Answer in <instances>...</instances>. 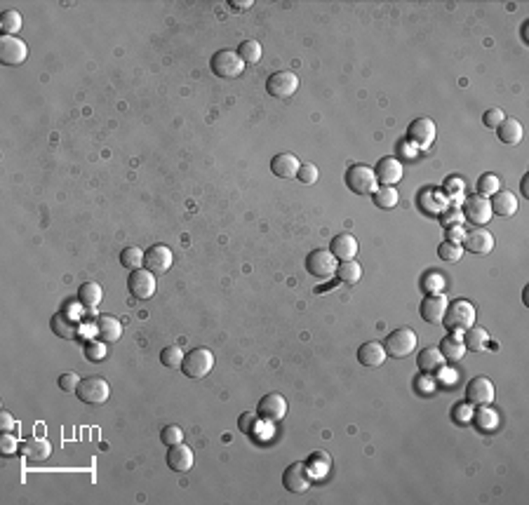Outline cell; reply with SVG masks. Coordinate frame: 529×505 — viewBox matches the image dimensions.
<instances>
[{
  "mask_svg": "<svg viewBox=\"0 0 529 505\" xmlns=\"http://www.w3.org/2000/svg\"><path fill=\"white\" fill-rule=\"evenodd\" d=\"M85 355H88V360H92V362H97V360H103L106 358V350H103V341H90L88 346H85Z\"/></svg>",
  "mask_w": 529,
  "mask_h": 505,
  "instance_id": "cell-47",
  "label": "cell"
},
{
  "mask_svg": "<svg viewBox=\"0 0 529 505\" xmlns=\"http://www.w3.org/2000/svg\"><path fill=\"white\" fill-rule=\"evenodd\" d=\"M257 418H259V414H250V411H247V414H243V416H240V421H238V428H240V433H252V430H254V423H257Z\"/></svg>",
  "mask_w": 529,
  "mask_h": 505,
  "instance_id": "cell-48",
  "label": "cell"
},
{
  "mask_svg": "<svg viewBox=\"0 0 529 505\" xmlns=\"http://www.w3.org/2000/svg\"><path fill=\"white\" fill-rule=\"evenodd\" d=\"M193 451L191 446H186L181 442V444H174L170 446L168 451V466L174 470V473H188V470L193 468Z\"/></svg>",
  "mask_w": 529,
  "mask_h": 505,
  "instance_id": "cell-22",
  "label": "cell"
},
{
  "mask_svg": "<svg viewBox=\"0 0 529 505\" xmlns=\"http://www.w3.org/2000/svg\"><path fill=\"white\" fill-rule=\"evenodd\" d=\"M78 383H80V378H78V374H73V371H66V374L59 376V388L64 390V393H76Z\"/></svg>",
  "mask_w": 529,
  "mask_h": 505,
  "instance_id": "cell-46",
  "label": "cell"
},
{
  "mask_svg": "<svg viewBox=\"0 0 529 505\" xmlns=\"http://www.w3.org/2000/svg\"><path fill=\"white\" fill-rule=\"evenodd\" d=\"M160 442L168 446H174V444H181L183 442V430L179 426H165L163 433H160Z\"/></svg>",
  "mask_w": 529,
  "mask_h": 505,
  "instance_id": "cell-44",
  "label": "cell"
},
{
  "mask_svg": "<svg viewBox=\"0 0 529 505\" xmlns=\"http://www.w3.org/2000/svg\"><path fill=\"white\" fill-rule=\"evenodd\" d=\"M330 466H332V458H330V453H327V451L310 453L308 461H306V468H308V473L313 475V480L325 477L327 470H330Z\"/></svg>",
  "mask_w": 529,
  "mask_h": 505,
  "instance_id": "cell-33",
  "label": "cell"
},
{
  "mask_svg": "<svg viewBox=\"0 0 529 505\" xmlns=\"http://www.w3.org/2000/svg\"><path fill=\"white\" fill-rule=\"evenodd\" d=\"M97 336L103 343H116L123 336V324L113 315H99L97 318Z\"/></svg>",
  "mask_w": 529,
  "mask_h": 505,
  "instance_id": "cell-26",
  "label": "cell"
},
{
  "mask_svg": "<svg viewBox=\"0 0 529 505\" xmlns=\"http://www.w3.org/2000/svg\"><path fill=\"white\" fill-rule=\"evenodd\" d=\"M475 426H478L480 430H494L499 426V416H497V411L492 409L490 404L487 406H480L478 409V414H475Z\"/></svg>",
  "mask_w": 529,
  "mask_h": 505,
  "instance_id": "cell-40",
  "label": "cell"
},
{
  "mask_svg": "<svg viewBox=\"0 0 529 505\" xmlns=\"http://www.w3.org/2000/svg\"><path fill=\"white\" fill-rule=\"evenodd\" d=\"M407 141H410L414 148L426 151L430 143L435 141V123L430 118H417L410 125V130H407Z\"/></svg>",
  "mask_w": 529,
  "mask_h": 505,
  "instance_id": "cell-14",
  "label": "cell"
},
{
  "mask_svg": "<svg viewBox=\"0 0 529 505\" xmlns=\"http://www.w3.org/2000/svg\"><path fill=\"white\" fill-rule=\"evenodd\" d=\"M398 200L400 195L395 191V186H381L379 191H375V205L379 209H393Z\"/></svg>",
  "mask_w": 529,
  "mask_h": 505,
  "instance_id": "cell-36",
  "label": "cell"
},
{
  "mask_svg": "<svg viewBox=\"0 0 529 505\" xmlns=\"http://www.w3.org/2000/svg\"><path fill=\"white\" fill-rule=\"evenodd\" d=\"M487 343H490V334H487V329H482V327H470V329L463 331V346L466 350H473V353H480V350L487 348Z\"/></svg>",
  "mask_w": 529,
  "mask_h": 505,
  "instance_id": "cell-31",
  "label": "cell"
},
{
  "mask_svg": "<svg viewBox=\"0 0 529 505\" xmlns=\"http://www.w3.org/2000/svg\"><path fill=\"white\" fill-rule=\"evenodd\" d=\"M318 176H320V172H318V167H315L313 163H301V167H299V172H297V181L303 183V186H310V183H315V181H318Z\"/></svg>",
  "mask_w": 529,
  "mask_h": 505,
  "instance_id": "cell-43",
  "label": "cell"
},
{
  "mask_svg": "<svg viewBox=\"0 0 529 505\" xmlns=\"http://www.w3.org/2000/svg\"><path fill=\"white\" fill-rule=\"evenodd\" d=\"M128 289L132 291V296L134 298L146 301V298H151L155 294V289H158V285H155V275L151 271H146V268L132 271L130 278H128Z\"/></svg>",
  "mask_w": 529,
  "mask_h": 505,
  "instance_id": "cell-15",
  "label": "cell"
},
{
  "mask_svg": "<svg viewBox=\"0 0 529 505\" xmlns=\"http://www.w3.org/2000/svg\"><path fill=\"white\" fill-rule=\"evenodd\" d=\"M120 263H123V268H128V271H139L143 266V251L139 247H128V249L120 251Z\"/></svg>",
  "mask_w": 529,
  "mask_h": 505,
  "instance_id": "cell-37",
  "label": "cell"
},
{
  "mask_svg": "<svg viewBox=\"0 0 529 505\" xmlns=\"http://www.w3.org/2000/svg\"><path fill=\"white\" fill-rule=\"evenodd\" d=\"M438 256L442 261L454 263V261H459L463 256V247L459 243H454V240H445V243L438 247Z\"/></svg>",
  "mask_w": 529,
  "mask_h": 505,
  "instance_id": "cell-41",
  "label": "cell"
},
{
  "mask_svg": "<svg viewBox=\"0 0 529 505\" xmlns=\"http://www.w3.org/2000/svg\"><path fill=\"white\" fill-rule=\"evenodd\" d=\"M52 331H54L57 336L73 341V338H78V334H80L78 320L71 318L68 313H57L54 318H52Z\"/></svg>",
  "mask_w": 529,
  "mask_h": 505,
  "instance_id": "cell-27",
  "label": "cell"
},
{
  "mask_svg": "<svg viewBox=\"0 0 529 505\" xmlns=\"http://www.w3.org/2000/svg\"><path fill=\"white\" fill-rule=\"evenodd\" d=\"M492 205V214L503 216V219H510V216L517 214V198L510 191H499L492 195L490 200Z\"/></svg>",
  "mask_w": 529,
  "mask_h": 505,
  "instance_id": "cell-25",
  "label": "cell"
},
{
  "mask_svg": "<svg viewBox=\"0 0 529 505\" xmlns=\"http://www.w3.org/2000/svg\"><path fill=\"white\" fill-rule=\"evenodd\" d=\"M28 56V48L24 40L17 36H3L0 38V59L5 66H21Z\"/></svg>",
  "mask_w": 529,
  "mask_h": 505,
  "instance_id": "cell-13",
  "label": "cell"
},
{
  "mask_svg": "<svg viewBox=\"0 0 529 505\" xmlns=\"http://www.w3.org/2000/svg\"><path fill=\"white\" fill-rule=\"evenodd\" d=\"M463 214L468 221L478 223V226H485V223L492 219L490 198H485V195H470V198L463 203Z\"/></svg>",
  "mask_w": 529,
  "mask_h": 505,
  "instance_id": "cell-17",
  "label": "cell"
},
{
  "mask_svg": "<svg viewBox=\"0 0 529 505\" xmlns=\"http://www.w3.org/2000/svg\"><path fill=\"white\" fill-rule=\"evenodd\" d=\"M183 358H186V353L179 346H168L160 353V362H163V367H170V369H181Z\"/></svg>",
  "mask_w": 529,
  "mask_h": 505,
  "instance_id": "cell-38",
  "label": "cell"
},
{
  "mask_svg": "<svg viewBox=\"0 0 529 505\" xmlns=\"http://www.w3.org/2000/svg\"><path fill=\"white\" fill-rule=\"evenodd\" d=\"M466 402L473 406L494 404V383L487 376H478L466 386Z\"/></svg>",
  "mask_w": 529,
  "mask_h": 505,
  "instance_id": "cell-12",
  "label": "cell"
},
{
  "mask_svg": "<svg viewBox=\"0 0 529 505\" xmlns=\"http://www.w3.org/2000/svg\"><path fill=\"white\" fill-rule=\"evenodd\" d=\"M231 8L238 10V12H243V10L252 8V0H231Z\"/></svg>",
  "mask_w": 529,
  "mask_h": 505,
  "instance_id": "cell-52",
  "label": "cell"
},
{
  "mask_svg": "<svg viewBox=\"0 0 529 505\" xmlns=\"http://www.w3.org/2000/svg\"><path fill=\"white\" fill-rule=\"evenodd\" d=\"M440 353H442V358H445V362H459V360L466 355V346H463V341H459L457 336L450 334V336L442 338Z\"/></svg>",
  "mask_w": 529,
  "mask_h": 505,
  "instance_id": "cell-32",
  "label": "cell"
},
{
  "mask_svg": "<svg viewBox=\"0 0 529 505\" xmlns=\"http://www.w3.org/2000/svg\"><path fill=\"white\" fill-rule=\"evenodd\" d=\"M527 179H529V176H525V179H522V195H527V193H529V188H527Z\"/></svg>",
  "mask_w": 529,
  "mask_h": 505,
  "instance_id": "cell-53",
  "label": "cell"
},
{
  "mask_svg": "<svg viewBox=\"0 0 529 505\" xmlns=\"http://www.w3.org/2000/svg\"><path fill=\"white\" fill-rule=\"evenodd\" d=\"M501 191V181H499L497 174H482L478 179V195H485V198H492L494 193Z\"/></svg>",
  "mask_w": 529,
  "mask_h": 505,
  "instance_id": "cell-42",
  "label": "cell"
},
{
  "mask_svg": "<svg viewBox=\"0 0 529 505\" xmlns=\"http://www.w3.org/2000/svg\"><path fill=\"white\" fill-rule=\"evenodd\" d=\"M358 247L360 245H358V240H355V235L341 233L332 240L330 251L337 256V261H350V259H355V254H358Z\"/></svg>",
  "mask_w": 529,
  "mask_h": 505,
  "instance_id": "cell-24",
  "label": "cell"
},
{
  "mask_svg": "<svg viewBox=\"0 0 529 505\" xmlns=\"http://www.w3.org/2000/svg\"><path fill=\"white\" fill-rule=\"evenodd\" d=\"M103 298V289L97 282H83L78 289V301L83 308H88V311H94V308H99Z\"/></svg>",
  "mask_w": 529,
  "mask_h": 505,
  "instance_id": "cell-30",
  "label": "cell"
},
{
  "mask_svg": "<svg viewBox=\"0 0 529 505\" xmlns=\"http://www.w3.org/2000/svg\"><path fill=\"white\" fill-rule=\"evenodd\" d=\"M0 446H3V453H8V456H10V453L17 451V446H19V444H17V440L12 437V433H3V444H0Z\"/></svg>",
  "mask_w": 529,
  "mask_h": 505,
  "instance_id": "cell-51",
  "label": "cell"
},
{
  "mask_svg": "<svg viewBox=\"0 0 529 505\" xmlns=\"http://www.w3.org/2000/svg\"><path fill=\"white\" fill-rule=\"evenodd\" d=\"M19 449H21V456L26 458V461H31V463H40V461H48V458L52 456V444L48 440H43V437H33V440H24L19 444Z\"/></svg>",
  "mask_w": 529,
  "mask_h": 505,
  "instance_id": "cell-21",
  "label": "cell"
},
{
  "mask_svg": "<svg viewBox=\"0 0 529 505\" xmlns=\"http://www.w3.org/2000/svg\"><path fill=\"white\" fill-rule=\"evenodd\" d=\"M383 348H386V355H390V358L402 360V358H407V355H412L414 350H417V334H414V329H410V327L395 329V331H390L388 334Z\"/></svg>",
  "mask_w": 529,
  "mask_h": 505,
  "instance_id": "cell-4",
  "label": "cell"
},
{
  "mask_svg": "<svg viewBox=\"0 0 529 505\" xmlns=\"http://www.w3.org/2000/svg\"><path fill=\"white\" fill-rule=\"evenodd\" d=\"M503 120H506V116H503L501 108H490V111H485V116H482V123H485V127H490V130H497Z\"/></svg>",
  "mask_w": 529,
  "mask_h": 505,
  "instance_id": "cell-45",
  "label": "cell"
},
{
  "mask_svg": "<svg viewBox=\"0 0 529 505\" xmlns=\"http://www.w3.org/2000/svg\"><path fill=\"white\" fill-rule=\"evenodd\" d=\"M283 484L292 493H306L313 484V475L308 473L306 463H292L283 473Z\"/></svg>",
  "mask_w": 529,
  "mask_h": 505,
  "instance_id": "cell-10",
  "label": "cell"
},
{
  "mask_svg": "<svg viewBox=\"0 0 529 505\" xmlns=\"http://www.w3.org/2000/svg\"><path fill=\"white\" fill-rule=\"evenodd\" d=\"M261 54H263V50H261V43H259V40H245V43H240V48H238V56L245 61V66L259 64V61H261Z\"/></svg>",
  "mask_w": 529,
  "mask_h": 505,
  "instance_id": "cell-34",
  "label": "cell"
},
{
  "mask_svg": "<svg viewBox=\"0 0 529 505\" xmlns=\"http://www.w3.org/2000/svg\"><path fill=\"white\" fill-rule=\"evenodd\" d=\"M417 364L423 374H438L442 367H445V358H442L440 348H423L417 358Z\"/></svg>",
  "mask_w": 529,
  "mask_h": 505,
  "instance_id": "cell-29",
  "label": "cell"
},
{
  "mask_svg": "<svg viewBox=\"0 0 529 505\" xmlns=\"http://www.w3.org/2000/svg\"><path fill=\"white\" fill-rule=\"evenodd\" d=\"M337 278L341 280V282H346V285H355V282H360V278H362V266L355 259H350V261H341L337 266Z\"/></svg>",
  "mask_w": 529,
  "mask_h": 505,
  "instance_id": "cell-35",
  "label": "cell"
},
{
  "mask_svg": "<svg viewBox=\"0 0 529 505\" xmlns=\"http://www.w3.org/2000/svg\"><path fill=\"white\" fill-rule=\"evenodd\" d=\"M337 256L327 249H313L306 256V271L318 280H330L332 275H337Z\"/></svg>",
  "mask_w": 529,
  "mask_h": 505,
  "instance_id": "cell-7",
  "label": "cell"
},
{
  "mask_svg": "<svg viewBox=\"0 0 529 505\" xmlns=\"http://www.w3.org/2000/svg\"><path fill=\"white\" fill-rule=\"evenodd\" d=\"M14 428H17V421L12 418V414L3 411V414H0V430H3V433H12Z\"/></svg>",
  "mask_w": 529,
  "mask_h": 505,
  "instance_id": "cell-50",
  "label": "cell"
},
{
  "mask_svg": "<svg viewBox=\"0 0 529 505\" xmlns=\"http://www.w3.org/2000/svg\"><path fill=\"white\" fill-rule=\"evenodd\" d=\"M386 348H383V343L379 341H367L362 343L360 350H358V362L362 367H370V369H377V367H381L383 362H386Z\"/></svg>",
  "mask_w": 529,
  "mask_h": 505,
  "instance_id": "cell-20",
  "label": "cell"
},
{
  "mask_svg": "<svg viewBox=\"0 0 529 505\" xmlns=\"http://www.w3.org/2000/svg\"><path fill=\"white\" fill-rule=\"evenodd\" d=\"M257 414L261 421L268 423H280L287 416V400L280 393H268L259 400L257 404Z\"/></svg>",
  "mask_w": 529,
  "mask_h": 505,
  "instance_id": "cell-9",
  "label": "cell"
},
{
  "mask_svg": "<svg viewBox=\"0 0 529 505\" xmlns=\"http://www.w3.org/2000/svg\"><path fill=\"white\" fill-rule=\"evenodd\" d=\"M214 367V355L210 348H193L191 353H186L181 364V371L188 378H205Z\"/></svg>",
  "mask_w": 529,
  "mask_h": 505,
  "instance_id": "cell-3",
  "label": "cell"
},
{
  "mask_svg": "<svg viewBox=\"0 0 529 505\" xmlns=\"http://www.w3.org/2000/svg\"><path fill=\"white\" fill-rule=\"evenodd\" d=\"M301 167L297 156L292 153H278L273 160H271V172L278 179H297V172Z\"/></svg>",
  "mask_w": 529,
  "mask_h": 505,
  "instance_id": "cell-23",
  "label": "cell"
},
{
  "mask_svg": "<svg viewBox=\"0 0 529 505\" xmlns=\"http://www.w3.org/2000/svg\"><path fill=\"white\" fill-rule=\"evenodd\" d=\"M454 418H457V421H461V423H468L470 418H473V404H468V402H466V404L457 406V409H454Z\"/></svg>",
  "mask_w": 529,
  "mask_h": 505,
  "instance_id": "cell-49",
  "label": "cell"
},
{
  "mask_svg": "<svg viewBox=\"0 0 529 505\" xmlns=\"http://www.w3.org/2000/svg\"><path fill=\"white\" fill-rule=\"evenodd\" d=\"M346 183L355 195H372L379 186L377 174L370 165H353L346 172Z\"/></svg>",
  "mask_w": 529,
  "mask_h": 505,
  "instance_id": "cell-6",
  "label": "cell"
},
{
  "mask_svg": "<svg viewBox=\"0 0 529 505\" xmlns=\"http://www.w3.org/2000/svg\"><path fill=\"white\" fill-rule=\"evenodd\" d=\"M442 324L445 329H450L452 334L454 331H466L475 324V308L473 303H468L466 298H459L447 306L445 311V318H442Z\"/></svg>",
  "mask_w": 529,
  "mask_h": 505,
  "instance_id": "cell-1",
  "label": "cell"
},
{
  "mask_svg": "<svg viewBox=\"0 0 529 505\" xmlns=\"http://www.w3.org/2000/svg\"><path fill=\"white\" fill-rule=\"evenodd\" d=\"M266 90L275 99H290L299 90V76L295 71H275L273 76L266 80Z\"/></svg>",
  "mask_w": 529,
  "mask_h": 505,
  "instance_id": "cell-8",
  "label": "cell"
},
{
  "mask_svg": "<svg viewBox=\"0 0 529 505\" xmlns=\"http://www.w3.org/2000/svg\"><path fill=\"white\" fill-rule=\"evenodd\" d=\"M497 136H499V141L508 143V146H517V143L522 141V136H525V130H522L520 120L506 118L503 123L497 127Z\"/></svg>",
  "mask_w": 529,
  "mask_h": 505,
  "instance_id": "cell-28",
  "label": "cell"
},
{
  "mask_svg": "<svg viewBox=\"0 0 529 505\" xmlns=\"http://www.w3.org/2000/svg\"><path fill=\"white\" fill-rule=\"evenodd\" d=\"M21 24H24V19H21L19 10H8V12H3L0 28H3L5 36H14L17 31H21Z\"/></svg>",
  "mask_w": 529,
  "mask_h": 505,
  "instance_id": "cell-39",
  "label": "cell"
},
{
  "mask_svg": "<svg viewBox=\"0 0 529 505\" xmlns=\"http://www.w3.org/2000/svg\"><path fill=\"white\" fill-rule=\"evenodd\" d=\"M463 249H468L470 254H490L494 249V235L485 228H473L470 233H463Z\"/></svg>",
  "mask_w": 529,
  "mask_h": 505,
  "instance_id": "cell-18",
  "label": "cell"
},
{
  "mask_svg": "<svg viewBox=\"0 0 529 505\" xmlns=\"http://www.w3.org/2000/svg\"><path fill=\"white\" fill-rule=\"evenodd\" d=\"M172 263H174V254L168 245H153L148 251H143V266L153 275H165L172 268Z\"/></svg>",
  "mask_w": 529,
  "mask_h": 505,
  "instance_id": "cell-11",
  "label": "cell"
},
{
  "mask_svg": "<svg viewBox=\"0 0 529 505\" xmlns=\"http://www.w3.org/2000/svg\"><path fill=\"white\" fill-rule=\"evenodd\" d=\"M375 174L381 186H395L402 179V174H405V167H402L398 158H381L375 167Z\"/></svg>",
  "mask_w": 529,
  "mask_h": 505,
  "instance_id": "cell-19",
  "label": "cell"
},
{
  "mask_svg": "<svg viewBox=\"0 0 529 505\" xmlns=\"http://www.w3.org/2000/svg\"><path fill=\"white\" fill-rule=\"evenodd\" d=\"M210 66H212V73L223 80L238 78V76H243V71H245V61L240 59L238 52H231V50H219V52H214Z\"/></svg>",
  "mask_w": 529,
  "mask_h": 505,
  "instance_id": "cell-5",
  "label": "cell"
},
{
  "mask_svg": "<svg viewBox=\"0 0 529 505\" xmlns=\"http://www.w3.org/2000/svg\"><path fill=\"white\" fill-rule=\"evenodd\" d=\"M447 306H450V301H447L445 294H426L421 301V306H419V313H421V318L426 320L428 324H438L442 322V318H445V311Z\"/></svg>",
  "mask_w": 529,
  "mask_h": 505,
  "instance_id": "cell-16",
  "label": "cell"
},
{
  "mask_svg": "<svg viewBox=\"0 0 529 505\" xmlns=\"http://www.w3.org/2000/svg\"><path fill=\"white\" fill-rule=\"evenodd\" d=\"M78 400L85 404H106V400L111 398V386H108L106 378L101 376H85L80 378L78 390H76Z\"/></svg>",
  "mask_w": 529,
  "mask_h": 505,
  "instance_id": "cell-2",
  "label": "cell"
}]
</instances>
